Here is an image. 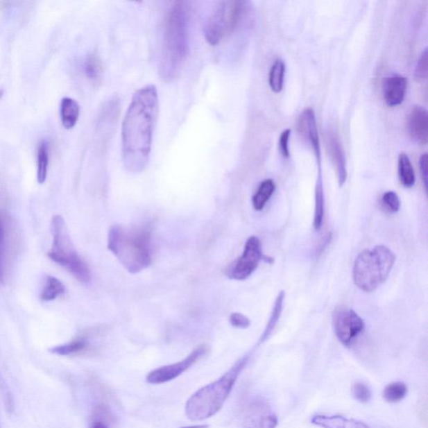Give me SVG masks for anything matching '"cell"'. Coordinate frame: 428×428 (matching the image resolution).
I'll use <instances>...</instances> for the list:
<instances>
[{
	"label": "cell",
	"instance_id": "30",
	"mask_svg": "<svg viewBox=\"0 0 428 428\" xmlns=\"http://www.w3.org/2000/svg\"><path fill=\"white\" fill-rule=\"evenodd\" d=\"M382 203L391 213H397L400 209V199H399L397 194L393 191H386L383 194Z\"/></svg>",
	"mask_w": 428,
	"mask_h": 428
},
{
	"label": "cell",
	"instance_id": "13",
	"mask_svg": "<svg viewBox=\"0 0 428 428\" xmlns=\"http://www.w3.org/2000/svg\"><path fill=\"white\" fill-rule=\"evenodd\" d=\"M299 123L301 133L307 138L316 155L318 168H321L319 134H318L315 112L311 108L304 110V112L301 113Z\"/></svg>",
	"mask_w": 428,
	"mask_h": 428
},
{
	"label": "cell",
	"instance_id": "2",
	"mask_svg": "<svg viewBox=\"0 0 428 428\" xmlns=\"http://www.w3.org/2000/svg\"><path fill=\"white\" fill-rule=\"evenodd\" d=\"M190 3L175 1L166 15L159 73L171 81L180 73L189 52Z\"/></svg>",
	"mask_w": 428,
	"mask_h": 428
},
{
	"label": "cell",
	"instance_id": "26",
	"mask_svg": "<svg viewBox=\"0 0 428 428\" xmlns=\"http://www.w3.org/2000/svg\"><path fill=\"white\" fill-rule=\"evenodd\" d=\"M407 386L405 383L396 382L391 383L385 387L383 391V397L385 401L389 403L400 402L406 396Z\"/></svg>",
	"mask_w": 428,
	"mask_h": 428
},
{
	"label": "cell",
	"instance_id": "28",
	"mask_svg": "<svg viewBox=\"0 0 428 428\" xmlns=\"http://www.w3.org/2000/svg\"><path fill=\"white\" fill-rule=\"evenodd\" d=\"M6 228L1 218H0V284L5 282L6 260Z\"/></svg>",
	"mask_w": 428,
	"mask_h": 428
},
{
	"label": "cell",
	"instance_id": "3",
	"mask_svg": "<svg viewBox=\"0 0 428 428\" xmlns=\"http://www.w3.org/2000/svg\"><path fill=\"white\" fill-rule=\"evenodd\" d=\"M108 247L130 274L146 270L153 262L152 233L148 227L114 225L109 230Z\"/></svg>",
	"mask_w": 428,
	"mask_h": 428
},
{
	"label": "cell",
	"instance_id": "22",
	"mask_svg": "<svg viewBox=\"0 0 428 428\" xmlns=\"http://www.w3.org/2000/svg\"><path fill=\"white\" fill-rule=\"evenodd\" d=\"M275 183L272 179H266L261 182L258 190L252 198V205L256 211H261L266 207V203L273 194L275 193Z\"/></svg>",
	"mask_w": 428,
	"mask_h": 428
},
{
	"label": "cell",
	"instance_id": "24",
	"mask_svg": "<svg viewBox=\"0 0 428 428\" xmlns=\"http://www.w3.org/2000/svg\"><path fill=\"white\" fill-rule=\"evenodd\" d=\"M65 293V287L63 283L55 277L48 276L42 293H40V299L49 302V301L58 298Z\"/></svg>",
	"mask_w": 428,
	"mask_h": 428
},
{
	"label": "cell",
	"instance_id": "9",
	"mask_svg": "<svg viewBox=\"0 0 428 428\" xmlns=\"http://www.w3.org/2000/svg\"><path fill=\"white\" fill-rule=\"evenodd\" d=\"M209 350V345H199L182 361L177 362V363L162 366V368L155 369L153 372L149 373L146 378V382L153 385L172 382L180 377L182 373H185L198 361L202 360L203 357L207 356Z\"/></svg>",
	"mask_w": 428,
	"mask_h": 428
},
{
	"label": "cell",
	"instance_id": "7",
	"mask_svg": "<svg viewBox=\"0 0 428 428\" xmlns=\"http://www.w3.org/2000/svg\"><path fill=\"white\" fill-rule=\"evenodd\" d=\"M248 2L219 1L216 3L205 27V36L210 46H218L230 35L246 18Z\"/></svg>",
	"mask_w": 428,
	"mask_h": 428
},
{
	"label": "cell",
	"instance_id": "34",
	"mask_svg": "<svg viewBox=\"0 0 428 428\" xmlns=\"http://www.w3.org/2000/svg\"><path fill=\"white\" fill-rule=\"evenodd\" d=\"M291 130L286 129L284 130L282 133H281L280 137V153L282 154V156L285 158L289 157V137H291Z\"/></svg>",
	"mask_w": 428,
	"mask_h": 428
},
{
	"label": "cell",
	"instance_id": "18",
	"mask_svg": "<svg viewBox=\"0 0 428 428\" xmlns=\"http://www.w3.org/2000/svg\"><path fill=\"white\" fill-rule=\"evenodd\" d=\"M84 72L89 83L96 87H98L103 81L104 72L103 61L96 52L91 53L85 58Z\"/></svg>",
	"mask_w": 428,
	"mask_h": 428
},
{
	"label": "cell",
	"instance_id": "35",
	"mask_svg": "<svg viewBox=\"0 0 428 428\" xmlns=\"http://www.w3.org/2000/svg\"><path fill=\"white\" fill-rule=\"evenodd\" d=\"M420 172H421L424 187L427 190V155L424 153L419 159Z\"/></svg>",
	"mask_w": 428,
	"mask_h": 428
},
{
	"label": "cell",
	"instance_id": "25",
	"mask_svg": "<svg viewBox=\"0 0 428 428\" xmlns=\"http://www.w3.org/2000/svg\"><path fill=\"white\" fill-rule=\"evenodd\" d=\"M49 166V144L46 140L40 142L37 148V180L40 185L46 182Z\"/></svg>",
	"mask_w": 428,
	"mask_h": 428
},
{
	"label": "cell",
	"instance_id": "23",
	"mask_svg": "<svg viewBox=\"0 0 428 428\" xmlns=\"http://www.w3.org/2000/svg\"><path fill=\"white\" fill-rule=\"evenodd\" d=\"M398 174L402 185L406 187H413L416 182L415 172L410 158L404 153L398 157Z\"/></svg>",
	"mask_w": 428,
	"mask_h": 428
},
{
	"label": "cell",
	"instance_id": "8",
	"mask_svg": "<svg viewBox=\"0 0 428 428\" xmlns=\"http://www.w3.org/2000/svg\"><path fill=\"white\" fill-rule=\"evenodd\" d=\"M261 260L270 264L274 261L263 255L259 239L251 236L246 241L242 255L227 268L226 275L231 280H246L256 271Z\"/></svg>",
	"mask_w": 428,
	"mask_h": 428
},
{
	"label": "cell",
	"instance_id": "16",
	"mask_svg": "<svg viewBox=\"0 0 428 428\" xmlns=\"http://www.w3.org/2000/svg\"><path fill=\"white\" fill-rule=\"evenodd\" d=\"M311 423L322 428H370L363 422L352 418H346L341 415L314 416Z\"/></svg>",
	"mask_w": 428,
	"mask_h": 428
},
{
	"label": "cell",
	"instance_id": "32",
	"mask_svg": "<svg viewBox=\"0 0 428 428\" xmlns=\"http://www.w3.org/2000/svg\"><path fill=\"white\" fill-rule=\"evenodd\" d=\"M230 324L234 327L239 329H247L251 325L250 320L241 313H233L230 317Z\"/></svg>",
	"mask_w": 428,
	"mask_h": 428
},
{
	"label": "cell",
	"instance_id": "29",
	"mask_svg": "<svg viewBox=\"0 0 428 428\" xmlns=\"http://www.w3.org/2000/svg\"><path fill=\"white\" fill-rule=\"evenodd\" d=\"M352 394L354 400L361 403H368L372 399V391L363 382H354L352 386Z\"/></svg>",
	"mask_w": 428,
	"mask_h": 428
},
{
	"label": "cell",
	"instance_id": "6",
	"mask_svg": "<svg viewBox=\"0 0 428 428\" xmlns=\"http://www.w3.org/2000/svg\"><path fill=\"white\" fill-rule=\"evenodd\" d=\"M51 230L53 241L51 250L48 252L49 258L67 268L80 282L89 283L92 278L91 271L77 252L67 224L61 216L55 215L52 218Z\"/></svg>",
	"mask_w": 428,
	"mask_h": 428
},
{
	"label": "cell",
	"instance_id": "27",
	"mask_svg": "<svg viewBox=\"0 0 428 428\" xmlns=\"http://www.w3.org/2000/svg\"><path fill=\"white\" fill-rule=\"evenodd\" d=\"M285 65L282 60H277L272 65L268 77V83L273 92L279 93L284 85Z\"/></svg>",
	"mask_w": 428,
	"mask_h": 428
},
{
	"label": "cell",
	"instance_id": "4",
	"mask_svg": "<svg viewBox=\"0 0 428 428\" xmlns=\"http://www.w3.org/2000/svg\"><path fill=\"white\" fill-rule=\"evenodd\" d=\"M248 361L247 356L239 359L219 380L202 387L191 395L185 405L187 418L190 421L200 422L217 414L230 397Z\"/></svg>",
	"mask_w": 428,
	"mask_h": 428
},
{
	"label": "cell",
	"instance_id": "1",
	"mask_svg": "<svg viewBox=\"0 0 428 428\" xmlns=\"http://www.w3.org/2000/svg\"><path fill=\"white\" fill-rule=\"evenodd\" d=\"M157 112L155 85H146L134 94L121 130L122 159L130 173H141L148 164Z\"/></svg>",
	"mask_w": 428,
	"mask_h": 428
},
{
	"label": "cell",
	"instance_id": "15",
	"mask_svg": "<svg viewBox=\"0 0 428 428\" xmlns=\"http://www.w3.org/2000/svg\"><path fill=\"white\" fill-rule=\"evenodd\" d=\"M328 146L329 154L337 172L338 181L340 186H343L348 178V169H346V159L343 148L341 144L339 137L334 132L328 134Z\"/></svg>",
	"mask_w": 428,
	"mask_h": 428
},
{
	"label": "cell",
	"instance_id": "36",
	"mask_svg": "<svg viewBox=\"0 0 428 428\" xmlns=\"http://www.w3.org/2000/svg\"><path fill=\"white\" fill-rule=\"evenodd\" d=\"M91 428H109L108 424L98 419L94 421Z\"/></svg>",
	"mask_w": 428,
	"mask_h": 428
},
{
	"label": "cell",
	"instance_id": "19",
	"mask_svg": "<svg viewBox=\"0 0 428 428\" xmlns=\"http://www.w3.org/2000/svg\"><path fill=\"white\" fill-rule=\"evenodd\" d=\"M315 197L316 209L315 215H314L313 226L316 231H319L322 227V223H323L325 214V195L321 169H319V175H318Z\"/></svg>",
	"mask_w": 428,
	"mask_h": 428
},
{
	"label": "cell",
	"instance_id": "11",
	"mask_svg": "<svg viewBox=\"0 0 428 428\" xmlns=\"http://www.w3.org/2000/svg\"><path fill=\"white\" fill-rule=\"evenodd\" d=\"M278 422V418L267 402L256 401L248 406L243 426V428H276Z\"/></svg>",
	"mask_w": 428,
	"mask_h": 428
},
{
	"label": "cell",
	"instance_id": "20",
	"mask_svg": "<svg viewBox=\"0 0 428 428\" xmlns=\"http://www.w3.org/2000/svg\"><path fill=\"white\" fill-rule=\"evenodd\" d=\"M88 346V341L85 338L79 337L68 343L55 346L49 350L51 353L58 354V356L71 357L84 352Z\"/></svg>",
	"mask_w": 428,
	"mask_h": 428
},
{
	"label": "cell",
	"instance_id": "5",
	"mask_svg": "<svg viewBox=\"0 0 428 428\" xmlns=\"http://www.w3.org/2000/svg\"><path fill=\"white\" fill-rule=\"evenodd\" d=\"M396 262V255L384 246L359 254L353 266V280L361 291L370 293L384 284Z\"/></svg>",
	"mask_w": 428,
	"mask_h": 428
},
{
	"label": "cell",
	"instance_id": "14",
	"mask_svg": "<svg viewBox=\"0 0 428 428\" xmlns=\"http://www.w3.org/2000/svg\"><path fill=\"white\" fill-rule=\"evenodd\" d=\"M407 80L402 76H391L385 79L383 85L385 103L388 107H397L404 101Z\"/></svg>",
	"mask_w": 428,
	"mask_h": 428
},
{
	"label": "cell",
	"instance_id": "12",
	"mask_svg": "<svg viewBox=\"0 0 428 428\" xmlns=\"http://www.w3.org/2000/svg\"><path fill=\"white\" fill-rule=\"evenodd\" d=\"M407 132L415 142L425 145L428 140L427 111L421 105L411 108L406 121Z\"/></svg>",
	"mask_w": 428,
	"mask_h": 428
},
{
	"label": "cell",
	"instance_id": "10",
	"mask_svg": "<svg viewBox=\"0 0 428 428\" xmlns=\"http://www.w3.org/2000/svg\"><path fill=\"white\" fill-rule=\"evenodd\" d=\"M334 331L342 345L350 348L356 338L363 332L365 323L352 309L341 308L334 314Z\"/></svg>",
	"mask_w": 428,
	"mask_h": 428
},
{
	"label": "cell",
	"instance_id": "21",
	"mask_svg": "<svg viewBox=\"0 0 428 428\" xmlns=\"http://www.w3.org/2000/svg\"><path fill=\"white\" fill-rule=\"evenodd\" d=\"M284 298L285 292L284 291H280L278 296H277L274 307H273L270 320H268L266 327L264 329V333L260 337V343H263V342L267 341L268 338H270L271 334L274 332L276 325L278 324L281 315H282Z\"/></svg>",
	"mask_w": 428,
	"mask_h": 428
},
{
	"label": "cell",
	"instance_id": "17",
	"mask_svg": "<svg viewBox=\"0 0 428 428\" xmlns=\"http://www.w3.org/2000/svg\"><path fill=\"white\" fill-rule=\"evenodd\" d=\"M60 120L64 128L67 130L74 128L80 116V107L76 101L71 97H64L61 100Z\"/></svg>",
	"mask_w": 428,
	"mask_h": 428
},
{
	"label": "cell",
	"instance_id": "37",
	"mask_svg": "<svg viewBox=\"0 0 428 428\" xmlns=\"http://www.w3.org/2000/svg\"><path fill=\"white\" fill-rule=\"evenodd\" d=\"M210 426L207 425V424H201V425H195V426H189V427H181V428H209Z\"/></svg>",
	"mask_w": 428,
	"mask_h": 428
},
{
	"label": "cell",
	"instance_id": "33",
	"mask_svg": "<svg viewBox=\"0 0 428 428\" xmlns=\"http://www.w3.org/2000/svg\"><path fill=\"white\" fill-rule=\"evenodd\" d=\"M0 393L2 394L3 401H5L8 410L11 411L14 409V399L12 393L6 385V382L0 375Z\"/></svg>",
	"mask_w": 428,
	"mask_h": 428
},
{
	"label": "cell",
	"instance_id": "31",
	"mask_svg": "<svg viewBox=\"0 0 428 428\" xmlns=\"http://www.w3.org/2000/svg\"><path fill=\"white\" fill-rule=\"evenodd\" d=\"M427 73V49H425V51L420 56L417 67H416L415 76L419 80H426Z\"/></svg>",
	"mask_w": 428,
	"mask_h": 428
}]
</instances>
